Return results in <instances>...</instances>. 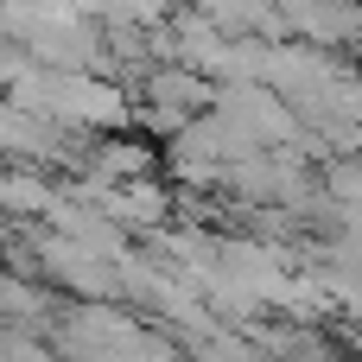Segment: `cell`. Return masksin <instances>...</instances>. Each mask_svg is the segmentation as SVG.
Listing matches in <instances>:
<instances>
[{"instance_id": "cell-1", "label": "cell", "mask_w": 362, "mask_h": 362, "mask_svg": "<svg viewBox=\"0 0 362 362\" xmlns=\"http://www.w3.org/2000/svg\"><path fill=\"white\" fill-rule=\"evenodd\" d=\"M140 95H146V108H153L159 127H178V121H191V108L204 102V83H197L191 70H153Z\"/></svg>"}, {"instance_id": "cell-2", "label": "cell", "mask_w": 362, "mask_h": 362, "mask_svg": "<svg viewBox=\"0 0 362 362\" xmlns=\"http://www.w3.org/2000/svg\"><path fill=\"white\" fill-rule=\"evenodd\" d=\"M197 13L223 32V38H235V32H261L274 13H267V0H197Z\"/></svg>"}]
</instances>
